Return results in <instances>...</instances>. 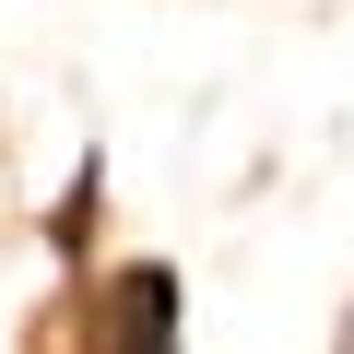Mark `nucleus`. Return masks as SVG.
<instances>
[{
    "instance_id": "obj_1",
    "label": "nucleus",
    "mask_w": 354,
    "mask_h": 354,
    "mask_svg": "<svg viewBox=\"0 0 354 354\" xmlns=\"http://www.w3.org/2000/svg\"><path fill=\"white\" fill-rule=\"evenodd\" d=\"M83 354H177V272L165 260L106 272L95 307H83Z\"/></svg>"
}]
</instances>
